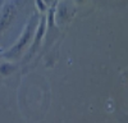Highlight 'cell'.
I'll use <instances>...</instances> for the list:
<instances>
[{
	"label": "cell",
	"instance_id": "6da1fadb",
	"mask_svg": "<svg viewBox=\"0 0 128 123\" xmlns=\"http://www.w3.org/2000/svg\"><path fill=\"white\" fill-rule=\"evenodd\" d=\"M35 30H36L35 17H32V18L28 20V23H27L26 28L23 30L22 35L19 36V38H18V41L16 42V45H13L12 48H10V49L6 51V53L4 54V56H6V58H14V56L19 55V54L23 51V49L28 45V42L31 41L32 36H34Z\"/></svg>",
	"mask_w": 128,
	"mask_h": 123
},
{
	"label": "cell",
	"instance_id": "277c9868",
	"mask_svg": "<svg viewBox=\"0 0 128 123\" xmlns=\"http://www.w3.org/2000/svg\"><path fill=\"white\" fill-rule=\"evenodd\" d=\"M36 4H37V8L40 9V12H45L46 10V4L44 0H36Z\"/></svg>",
	"mask_w": 128,
	"mask_h": 123
},
{
	"label": "cell",
	"instance_id": "3957f363",
	"mask_svg": "<svg viewBox=\"0 0 128 123\" xmlns=\"http://www.w3.org/2000/svg\"><path fill=\"white\" fill-rule=\"evenodd\" d=\"M14 69V67L12 66V64H8V63H4L2 67H0V72H2L3 74H8V73H10Z\"/></svg>",
	"mask_w": 128,
	"mask_h": 123
},
{
	"label": "cell",
	"instance_id": "7a4b0ae2",
	"mask_svg": "<svg viewBox=\"0 0 128 123\" xmlns=\"http://www.w3.org/2000/svg\"><path fill=\"white\" fill-rule=\"evenodd\" d=\"M18 12V4L17 0H10L2 9H0V34L10 26L13 19Z\"/></svg>",
	"mask_w": 128,
	"mask_h": 123
}]
</instances>
